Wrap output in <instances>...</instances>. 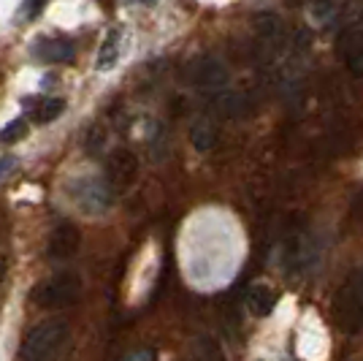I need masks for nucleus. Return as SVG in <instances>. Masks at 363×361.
<instances>
[{
	"label": "nucleus",
	"instance_id": "nucleus-1",
	"mask_svg": "<svg viewBox=\"0 0 363 361\" xmlns=\"http://www.w3.org/2000/svg\"><path fill=\"white\" fill-rule=\"evenodd\" d=\"M68 337V323L62 318H49L44 323L33 326L22 345H19V359L22 361H46Z\"/></svg>",
	"mask_w": 363,
	"mask_h": 361
},
{
	"label": "nucleus",
	"instance_id": "nucleus-2",
	"mask_svg": "<svg viewBox=\"0 0 363 361\" xmlns=\"http://www.w3.org/2000/svg\"><path fill=\"white\" fill-rule=\"evenodd\" d=\"M333 320L347 334L361 331L363 326V280L350 277L333 296Z\"/></svg>",
	"mask_w": 363,
	"mask_h": 361
},
{
	"label": "nucleus",
	"instance_id": "nucleus-3",
	"mask_svg": "<svg viewBox=\"0 0 363 361\" xmlns=\"http://www.w3.org/2000/svg\"><path fill=\"white\" fill-rule=\"evenodd\" d=\"M71 198L76 201V207L87 215H101L111 207L114 201V188L108 185L106 180H95V177H87V180H76L74 188H71Z\"/></svg>",
	"mask_w": 363,
	"mask_h": 361
},
{
	"label": "nucleus",
	"instance_id": "nucleus-4",
	"mask_svg": "<svg viewBox=\"0 0 363 361\" xmlns=\"http://www.w3.org/2000/svg\"><path fill=\"white\" fill-rule=\"evenodd\" d=\"M82 296V280L76 274H60L46 280L44 286L35 291V304L38 307H68Z\"/></svg>",
	"mask_w": 363,
	"mask_h": 361
},
{
	"label": "nucleus",
	"instance_id": "nucleus-5",
	"mask_svg": "<svg viewBox=\"0 0 363 361\" xmlns=\"http://www.w3.org/2000/svg\"><path fill=\"white\" fill-rule=\"evenodd\" d=\"M136 174H138V161L130 150L117 147V150L108 155L106 177H108V185H111L114 190H125V188H130L133 180H136Z\"/></svg>",
	"mask_w": 363,
	"mask_h": 361
},
{
	"label": "nucleus",
	"instance_id": "nucleus-6",
	"mask_svg": "<svg viewBox=\"0 0 363 361\" xmlns=\"http://www.w3.org/2000/svg\"><path fill=\"white\" fill-rule=\"evenodd\" d=\"M228 68L223 60L217 58H201V60L193 63V71H190V79L193 85L201 87V90H223L228 85Z\"/></svg>",
	"mask_w": 363,
	"mask_h": 361
},
{
	"label": "nucleus",
	"instance_id": "nucleus-7",
	"mask_svg": "<svg viewBox=\"0 0 363 361\" xmlns=\"http://www.w3.org/2000/svg\"><path fill=\"white\" fill-rule=\"evenodd\" d=\"M79 242H82V237H79V228L74 223H57L49 234V242H46V256L52 261H65L79 250Z\"/></svg>",
	"mask_w": 363,
	"mask_h": 361
},
{
	"label": "nucleus",
	"instance_id": "nucleus-8",
	"mask_svg": "<svg viewBox=\"0 0 363 361\" xmlns=\"http://www.w3.org/2000/svg\"><path fill=\"white\" fill-rule=\"evenodd\" d=\"M35 55L44 63H71L76 58V44L71 38H41Z\"/></svg>",
	"mask_w": 363,
	"mask_h": 361
},
{
	"label": "nucleus",
	"instance_id": "nucleus-9",
	"mask_svg": "<svg viewBox=\"0 0 363 361\" xmlns=\"http://www.w3.org/2000/svg\"><path fill=\"white\" fill-rule=\"evenodd\" d=\"M120 52H122V31L120 28H111L104 36L101 49H98V63H95L98 71H111L120 63Z\"/></svg>",
	"mask_w": 363,
	"mask_h": 361
},
{
	"label": "nucleus",
	"instance_id": "nucleus-10",
	"mask_svg": "<svg viewBox=\"0 0 363 361\" xmlns=\"http://www.w3.org/2000/svg\"><path fill=\"white\" fill-rule=\"evenodd\" d=\"M274 304H277V296H274V291L269 286L250 288V293H247V307H250L252 316L266 318L274 310Z\"/></svg>",
	"mask_w": 363,
	"mask_h": 361
},
{
	"label": "nucleus",
	"instance_id": "nucleus-11",
	"mask_svg": "<svg viewBox=\"0 0 363 361\" xmlns=\"http://www.w3.org/2000/svg\"><path fill=\"white\" fill-rule=\"evenodd\" d=\"M190 141H193V147L198 152H209L217 144V125L212 120H206V117L196 120L193 128H190Z\"/></svg>",
	"mask_w": 363,
	"mask_h": 361
},
{
	"label": "nucleus",
	"instance_id": "nucleus-12",
	"mask_svg": "<svg viewBox=\"0 0 363 361\" xmlns=\"http://www.w3.org/2000/svg\"><path fill=\"white\" fill-rule=\"evenodd\" d=\"M252 28H255V33L263 41H277V38H282V33H285L282 19H279V14H274V11H260V14L252 19Z\"/></svg>",
	"mask_w": 363,
	"mask_h": 361
},
{
	"label": "nucleus",
	"instance_id": "nucleus-13",
	"mask_svg": "<svg viewBox=\"0 0 363 361\" xmlns=\"http://www.w3.org/2000/svg\"><path fill=\"white\" fill-rule=\"evenodd\" d=\"M62 112H65V101L62 98H46V101H38V106H33V120L52 122L57 120Z\"/></svg>",
	"mask_w": 363,
	"mask_h": 361
},
{
	"label": "nucleus",
	"instance_id": "nucleus-14",
	"mask_svg": "<svg viewBox=\"0 0 363 361\" xmlns=\"http://www.w3.org/2000/svg\"><path fill=\"white\" fill-rule=\"evenodd\" d=\"M244 109H247V101H244L242 92H223L220 98H217V112L223 114V117H239L244 114Z\"/></svg>",
	"mask_w": 363,
	"mask_h": 361
},
{
	"label": "nucleus",
	"instance_id": "nucleus-15",
	"mask_svg": "<svg viewBox=\"0 0 363 361\" xmlns=\"http://www.w3.org/2000/svg\"><path fill=\"white\" fill-rule=\"evenodd\" d=\"M336 11H339V0H312L309 3V16L318 25H328L336 16Z\"/></svg>",
	"mask_w": 363,
	"mask_h": 361
},
{
	"label": "nucleus",
	"instance_id": "nucleus-16",
	"mask_svg": "<svg viewBox=\"0 0 363 361\" xmlns=\"http://www.w3.org/2000/svg\"><path fill=\"white\" fill-rule=\"evenodd\" d=\"M25 134H28V122L11 120L3 131H0V141H3V144H14V141H19Z\"/></svg>",
	"mask_w": 363,
	"mask_h": 361
},
{
	"label": "nucleus",
	"instance_id": "nucleus-17",
	"mask_svg": "<svg viewBox=\"0 0 363 361\" xmlns=\"http://www.w3.org/2000/svg\"><path fill=\"white\" fill-rule=\"evenodd\" d=\"M347 68L352 76L363 79V41H358V44H352L347 49Z\"/></svg>",
	"mask_w": 363,
	"mask_h": 361
},
{
	"label": "nucleus",
	"instance_id": "nucleus-18",
	"mask_svg": "<svg viewBox=\"0 0 363 361\" xmlns=\"http://www.w3.org/2000/svg\"><path fill=\"white\" fill-rule=\"evenodd\" d=\"M198 361H223V353L212 340H201L198 343Z\"/></svg>",
	"mask_w": 363,
	"mask_h": 361
},
{
	"label": "nucleus",
	"instance_id": "nucleus-19",
	"mask_svg": "<svg viewBox=\"0 0 363 361\" xmlns=\"http://www.w3.org/2000/svg\"><path fill=\"white\" fill-rule=\"evenodd\" d=\"M104 141H106L104 131H101V128H90V136H87V150L98 152L95 147H104Z\"/></svg>",
	"mask_w": 363,
	"mask_h": 361
},
{
	"label": "nucleus",
	"instance_id": "nucleus-20",
	"mask_svg": "<svg viewBox=\"0 0 363 361\" xmlns=\"http://www.w3.org/2000/svg\"><path fill=\"white\" fill-rule=\"evenodd\" d=\"M122 361H155V350L152 347H138V350H130Z\"/></svg>",
	"mask_w": 363,
	"mask_h": 361
},
{
	"label": "nucleus",
	"instance_id": "nucleus-21",
	"mask_svg": "<svg viewBox=\"0 0 363 361\" xmlns=\"http://www.w3.org/2000/svg\"><path fill=\"white\" fill-rule=\"evenodd\" d=\"M44 6H46V0H28V3H25V16H28V19L38 16Z\"/></svg>",
	"mask_w": 363,
	"mask_h": 361
},
{
	"label": "nucleus",
	"instance_id": "nucleus-22",
	"mask_svg": "<svg viewBox=\"0 0 363 361\" xmlns=\"http://www.w3.org/2000/svg\"><path fill=\"white\" fill-rule=\"evenodd\" d=\"M11 166H14V161H11V158H3V161H0V177H6V174H9L6 168H11Z\"/></svg>",
	"mask_w": 363,
	"mask_h": 361
},
{
	"label": "nucleus",
	"instance_id": "nucleus-23",
	"mask_svg": "<svg viewBox=\"0 0 363 361\" xmlns=\"http://www.w3.org/2000/svg\"><path fill=\"white\" fill-rule=\"evenodd\" d=\"M144 3H152V0H144Z\"/></svg>",
	"mask_w": 363,
	"mask_h": 361
}]
</instances>
